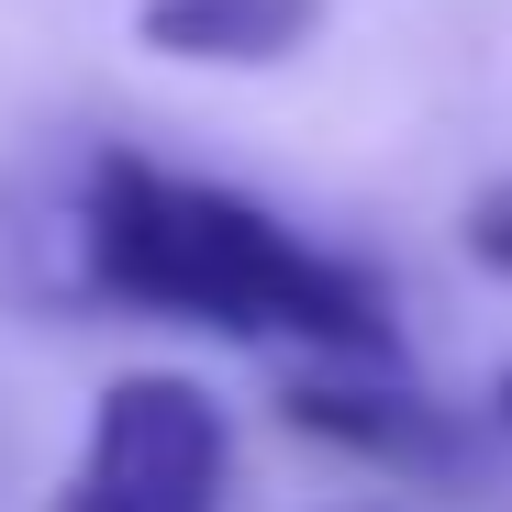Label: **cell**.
Instances as JSON below:
<instances>
[{"mask_svg":"<svg viewBox=\"0 0 512 512\" xmlns=\"http://www.w3.org/2000/svg\"><path fill=\"white\" fill-rule=\"evenodd\" d=\"M279 412L301 423L312 446L357 457V468H390V479H457L468 468V412L423 401L401 379V357L390 368H368V357H301V379L279 390Z\"/></svg>","mask_w":512,"mask_h":512,"instance_id":"cell-3","label":"cell"},{"mask_svg":"<svg viewBox=\"0 0 512 512\" xmlns=\"http://www.w3.org/2000/svg\"><path fill=\"white\" fill-rule=\"evenodd\" d=\"M312 23L323 0H134L145 56H179V67H279L312 45Z\"/></svg>","mask_w":512,"mask_h":512,"instance_id":"cell-4","label":"cell"},{"mask_svg":"<svg viewBox=\"0 0 512 512\" xmlns=\"http://www.w3.org/2000/svg\"><path fill=\"white\" fill-rule=\"evenodd\" d=\"M468 256L490 279H512V179H490L479 201H468Z\"/></svg>","mask_w":512,"mask_h":512,"instance_id":"cell-5","label":"cell"},{"mask_svg":"<svg viewBox=\"0 0 512 512\" xmlns=\"http://www.w3.org/2000/svg\"><path fill=\"white\" fill-rule=\"evenodd\" d=\"M78 268L101 301L234 334V346H301V357H368V368L401 357V312L357 256L134 145L90 156V179H78Z\"/></svg>","mask_w":512,"mask_h":512,"instance_id":"cell-1","label":"cell"},{"mask_svg":"<svg viewBox=\"0 0 512 512\" xmlns=\"http://www.w3.org/2000/svg\"><path fill=\"white\" fill-rule=\"evenodd\" d=\"M490 412H501V423H512V379H501V390H490Z\"/></svg>","mask_w":512,"mask_h":512,"instance_id":"cell-6","label":"cell"},{"mask_svg":"<svg viewBox=\"0 0 512 512\" xmlns=\"http://www.w3.org/2000/svg\"><path fill=\"white\" fill-rule=\"evenodd\" d=\"M234 490V423L179 368H123L90 401V435L67 457L56 512H223Z\"/></svg>","mask_w":512,"mask_h":512,"instance_id":"cell-2","label":"cell"}]
</instances>
